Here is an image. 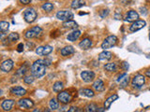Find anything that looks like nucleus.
<instances>
[{"label":"nucleus","mask_w":150,"mask_h":112,"mask_svg":"<svg viewBox=\"0 0 150 112\" xmlns=\"http://www.w3.org/2000/svg\"><path fill=\"white\" fill-rule=\"evenodd\" d=\"M145 24H146L145 21H144V20H138V21L134 22L132 24L129 26V31L136 32V31H138V30H141L142 28H144L145 26Z\"/></svg>","instance_id":"nucleus-11"},{"label":"nucleus","mask_w":150,"mask_h":112,"mask_svg":"<svg viewBox=\"0 0 150 112\" xmlns=\"http://www.w3.org/2000/svg\"><path fill=\"white\" fill-rule=\"evenodd\" d=\"M46 73V65L44 60H38L31 65V74L33 77L40 78L43 77Z\"/></svg>","instance_id":"nucleus-1"},{"label":"nucleus","mask_w":150,"mask_h":112,"mask_svg":"<svg viewBox=\"0 0 150 112\" xmlns=\"http://www.w3.org/2000/svg\"><path fill=\"white\" fill-rule=\"evenodd\" d=\"M86 112H103L104 111V108H101V107L100 108L95 103H90V104H88L86 106Z\"/></svg>","instance_id":"nucleus-16"},{"label":"nucleus","mask_w":150,"mask_h":112,"mask_svg":"<svg viewBox=\"0 0 150 112\" xmlns=\"http://www.w3.org/2000/svg\"><path fill=\"white\" fill-rule=\"evenodd\" d=\"M77 108H78V107L71 106V107H69V110H67V111H66V112H76Z\"/></svg>","instance_id":"nucleus-38"},{"label":"nucleus","mask_w":150,"mask_h":112,"mask_svg":"<svg viewBox=\"0 0 150 112\" xmlns=\"http://www.w3.org/2000/svg\"><path fill=\"white\" fill-rule=\"evenodd\" d=\"M57 99H58V101H60V103H62V104H68V103H69L70 100H71V96H70L69 92L64 91V92H61L60 93H58Z\"/></svg>","instance_id":"nucleus-10"},{"label":"nucleus","mask_w":150,"mask_h":112,"mask_svg":"<svg viewBox=\"0 0 150 112\" xmlns=\"http://www.w3.org/2000/svg\"><path fill=\"white\" fill-rule=\"evenodd\" d=\"M112 52L108 50H103L102 52H100L98 54V61H100V62H106V61H109L111 58H112Z\"/></svg>","instance_id":"nucleus-18"},{"label":"nucleus","mask_w":150,"mask_h":112,"mask_svg":"<svg viewBox=\"0 0 150 112\" xmlns=\"http://www.w3.org/2000/svg\"><path fill=\"white\" fill-rule=\"evenodd\" d=\"M86 5V2L84 1H81V0H75V1H72L71 2V8H81V7H83V6H84Z\"/></svg>","instance_id":"nucleus-30"},{"label":"nucleus","mask_w":150,"mask_h":112,"mask_svg":"<svg viewBox=\"0 0 150 112\" xmlns=\"http://www.w3.org/2000/svg\"><path fill=\"white\" fill-rule=\"evenodd\" d=\"M42 32V29L40 27V26H34L30 28V29H28L25 33V38H34V37H38Z\"/></svg>","instance_id":"nucleus-4"},{"label":"nucleus","mask_w":150,"mask_h":112,"mask_svg":"<svg viewBox=\"0 0 150 112\" xmlns=\"http://www.w3.org/2000/svg\"><path fill=\"white\" fill-rule=\"evenodd\" d=\"M145 83V78L144 76L141 74L136 75V76L132 78V81H131V85L135 89H141Z\"/></svg>","instance_id":"nucleus-5"},{"label":"nucleus","mask_w":150,"mask_h":112,"mask_svg":"<svg viewBox=\"0 0 150 112\" xmlns=\"http://www.w3.org/2000/svg\"><path fill=\"white\" fill-rule=\"evenodd\" d=\"M18 106L23 109H28L34 106V102H33L29 98H23V99L18 101Z\"/></svg>","instance_id":"nucleus-8"},{"label":"nucleus","mask_w":150,"mask_h":112,"mask_svg":"<svg viewBox=\"0 0 150 112\" xmlns=\"http://www.w3.org/2000/svg\"><path fill=\"white\" fill-rule=\"evenodd\" d=\"M93 89L97 92H102L104 90V83L101 80V79H97V80L94 81L93 85H92Z\"/></svg>","instance_id":"nucleus-20"},{"label":"nucleus","mask_w":150,"mask_h":112,"mask_svg":"<svg viewBox=\"0 0 150 112\" xmlns=\"http://www.w3.org/2000/svg\"><path fill=\"white\" fill-rule=\"evenodd\" d=\"M49 106H50V108L52 110H55L58 108L59 106V103L58 101L55 99V98H53V99H51L50 102H49Z\"/></svg>","instance_id":"nucleus-31"},{"label":"nucleus","mask_w":150,"mask_h":112,"mask_svg":"<svg viewBox=\"0 0 150 112\" xmlns=\"http://www.w3.org/2000/svg\"><path fill=\"white\" fill-rule=\"evenodd\" d=\"M23 81H25V83H26V84H31L33 81H34V77L32 76H25V78H23Z\"/></svg>","instance_id":"nucleus-34"},{"label":"nucleus","mask_w":150,"mask_h":112,"mask_svg":"<svg viewBox=\"0 0 150 112\" xmlns=\"http://www.w3.org/2000/svg\"><path fill=\"white\" fill-rule=\"evenodd\" d=\"M18 39H19V35L17 33H11V34L7 36V40H8L9 42L17 41Z\"/></svg>","instance_id":"nucleus-32"},{"label":"nucleus","mask_w":150,"mask_h":112,"mask_svg":"<svg viewBox=\"0 0 150 112\" xmlns=\"http://www.w3.org/2000/svg\"><path fill=\"white\" fill-rule=\"evenodd\" d=\"M148 58H149V59H150V55H148Z\"/></svg>","instance_id":"nucleus-43"},{"label":"nucleus","mask_w":150,"mask_h":112,"mask_svg":"<svg viewBox=\"0 0 150 112\" xmlns=\"http://www.w3.org/2000/svg\"><path fill=\"white\" fill-rule=\"evenodd\" d=\"M12 68H13V61L11 60V59L5 60L4 62H2L1 66H0V69H1V71L6 72V73L9 72Z\"/></svg>","instance_id":"nucleus-12"},{"label":"nucleus","mask_w":150,"mask_h":112,"mask_svg":"<svg viewBox=\"0 0 150 112\" xmlns=\"http://www.w3.org/2000/svg\"><path fill=\"white\" fill-rule=\"evenodd\" d=\"M117 98H118V95H117V94H112L110 97H108L107 99L105 100V102H104V108H109L112 103L115 102Z\"/></svg>","instance_id":"nucleus-23"},{"label":"nucleus","mask_w":150,"mask_h":112,"mask_svg":"<svg viewBox=\"0 0 150 112\" xmlns=\"http://www.w3.org/2000/svg\"><path fill=\"white\" fill-rule=\"evenodd\" d=\"M81 78L84 82H91L95 78V73L90 70H84L81 73Z\"/></svg>","instance_id":"nucleus-9"},{"label":"nucleus","mask_w":150,"mask_h":112,"mask_svg":"<svg viewBox=\"0 0 150 112\" xmlns=\"http://www.w3.org/2000/svg\"><path fill=\"white\" fill-rule=\"evenodd\" d=\"M27 71V67H26V64H23L22 66L17 70L16 72V76L19 77V78H22L23 75H25Z\"/></svg>","instance_id":"nucleus-29"},{"label":"nucleus","mask_w":150,"mask_h":112,"mask_svg":"<svg viewBox=\"0 0 150 112\" xmlns=\"http://www.w3.org/2000/svg\"><path fill=\"white\" fill-rule=\"evenodd\" d=\"M41 8L43 10L47 11V12H50L54 9V4L53 3H50V2H45L44 4H42Z\"/></svg>","instance_id":"nucleus-28"},{"label":"nucleus","mask_w":150,"mask_h":112,"mask_svg":"<svg viewBox=\"0 0 150 112\" xmlns=\"http://www.w3.org/2000/svg\"><path fill=\"white\" fill-rule=\"evenodd\" d=\"M129 76L126 73L123 74V75H121V76L118 78V79H117V82L120 83V87L121 88H125L129 84Z\"/></svg>","instance_id":"nucleus-19"},{"label":"nucleus","mask_w":150,"mask_h":112,"mask_svg":"<svg viewBox=\"0 0 150 112\" xmlns=\"http://www.w3.org/2000/svg\"><path fill=\"white\" fill-rule=\"evenodd\" d=\"M93 44V42L91 40V38H89V37H86V38H83L81 42L79 43V47L81 48L82 50H86L88 49L91 48V46Z\"/></svg>","instance_id":"nucleus-15"},{"label":"nucleus","mask_w":150,"mask_h":112,"mask_svg":"<svg viewBox=\"0 0 150 112\" xmlns=\"http://www.w3.org/2000/svg\"><path fill=\"white\" fill-rule=\"evenodd\" d=\"M33 112H40V110L37 108V109H35V110H34V111H33Z\"/></svg>","instance_id":"nucleus-42"},{"label":"nucleus","mask_w":150,"mask_h":112,"mask_svg":"<svg viewBox=\"0 0 150 112\" xmlns=\"http://www.w3.org/2000/svg\"><path fill=\"white\" fill-rule=\"evenodd\" d=\"M61 55L62 56H69L70 54H73L75 52V49L72 46H66L61 50Z\"/></svg>","instance_id":"nucleus-22"},{"label":"nucleus","mask_w":150,"mask_h":112,"mask_svg":"<svg viewBox=\"0 0 150 112\" xmlns=\"http://www.w3.org/2000/svg\"><path fill=\"white\" fill-rule=\"evenodd\" d=\"M8 26H9V23H8V22H4V21H2L1 22H0V30H1L2 34H4V32L8 31Z\"/></svg>","instance_id":"nucleus-33"},{"label":"nucleus","mask_w":150,"mask_h":112,"mask_svg":"<svg viewBox=\"0 0 150 112\" xmlns=\"http://www.w3.org/2000/svg\"><path fill=\"white\" fill-rule=\"evenodd\" d=\"M108 14H109V10L108 9H104V10H102V11H100V16L102 17V18H104V17H106Z\"/></svg>","instance_id":"nucleus-35"},{"label":"nucleus","mask_w":150,"mask_h":112,"mask_svg":"<svg viewBox=\"0 0 150 112\" xmlns=\"http://www.w3.org/2000/svg\"><path fill=\"white\" fill-rule=\"evenodd\" d=\"M53 47L50 45L46 46H40L36 49V53L38 55H48L53 51Z\"/></svg>","instance_id":"nucleus-7"},{"label":"nucleus","mask_w":150,"mask_h":112,"mask_svg":"<svg viewBox=\"0 0 150 112\" xmlns=\"http://www.w3.org/2000/svg\"><path fill=\"white\" fill-rule=\"evenodd\" d=\"M79 92H80V94L86 96V97H93L95 95V93H94V92L91 89H81Z\"/></svg>","instance_id":"nucleus-25"},{"label":"nucleus","mask_w":150,"mask_h":112,"mask_svg":"<svg viewBox=\"0 0 150 112\" xmlns=\"http://www.w3.org/2000/svg\"><path fill=\"white\" fill-rule=\"evenodd\" d=\"M139 20V14L137 11H135V10H129L128 13H127V16L125 18V21L126 22H136V21H138Z\"/></svg>","instance_id":"nucleus-13"},{"label":"nucleus","mask_w":150,"mask_h":112,"mask_svg":"<svg viewBox=\"0 0 150 112\" xmlns=\"http://www.w3.org/2000/svg\"><path fill=\"white\" fill-rule=\"evenodd\" d=\"M51 110H52L51 108H46V107H45V108L43 109V112H52Z\"/></svg>","instance_id":"nucleus-41"},{"label":"nucleus","mask_w":150,"mask_h":112,"mask_svg":"<svg viewBox=\"0 0 150 112\" xmlns=\"http://www.w3.org/2000/svg\"><path fill=\"white\" fill-rule=\"evenodd\" d=\"M149 38H150V34H149Z\"/></svg>","instance_id":"nucleus-44"},{"label":"nucleus","mask_w":150,"mask_h":112,"mask_svg":"<svg viewBox=\"0 0 150 112\" xmlns=\"http://www.w3.org/2000/svg\"><path fill=\"white\" fill-rule=\"evenodd\" d=\"M20 3L26 5V4H30L31 1H30V0H20Z\"/></svg>","instance_id":"nucleus-39"},{"label":"nucleus","mask_w":150,"mask_h":112,"mask_svg":"<svg viewBox=\"0 0 150 112\" xmlns=\"http://www.w3.org/2000/svg\"><path fill=\"white\" fill-rule=\"evenodd\" d=\"M63 88H64L63 82H61V81H56V82L54 84V86H53V90H54V92H61V91L63 90Z\"/></svg>","instance_id":"nucleus-27"},{"label":"nucleus","mask_w":150,"mask_h":112,"mask_svg":"<svg viewBox=\"0 0 150 112\" xmlns=\"http://www.w3.org/2000/svg\"><path fill=\"white\" fill-rule=\"evenodd\" d=\"M80 36H81V31H80V30H74V31H72L71 33H69V34L68 35L67 39L69 41L73 42L75 40H77Z\"/></svg>","instance_id":"nucleus-21"},{"label":"nucleus","mask_w":150,"mask_h":112,"mask_svg":"<svg viewBox=\"0 0 150 112\" xmlns=\"http://www.w3.org/2000/svg\"><path fill=\"white\" fill-rule=\"evenodd\" d=\"M62 26L64 28H68V29H75V28L78 26V24H77V22H75L73 20H71V21L64 22Z\"/></svg>","instance_id":"nucleus-24"},{"label":"nucleus","mask_w":150,"mask_h":112,"mask_svg":"<svg viewBox=\"0 0 150 112\" xmlns=\"http://www.w3.org/2000/svg\"><path fill=\"white\" fill-rule=\"evenodd\" d=\"M73 13L69 10H60L56 13V18L60 21L63 22H68V21H71L73 19Z\"/></svg>","instance_id":"nucleus-6"},{"label":"nucleus","mask_w":150,"mask_h":112,"mask_svg":"<svg viewBox=\"0 0 150 112\" xmlns=\"http://www.w3.org/2000/svg\"><path fill=\"white\" fill-rule=\"evenodd\" d=\"M145 76L148 77V78H150V68L146 69V71H145Z\"/></svg>","instance_id":"nucleus-40"},{"label":"nucleus","mask_w":150,"mask_h":112,"mask_svg":"<svg viewBox=\"0 0 150 112\" xmlns=\"http://www.w3.org/2000/svg\"><path fill=\"white\" fill-rule=\"evenodd\" d=\"M104 68L109 72H115L117 69V65L115 63H108L104 65Z\"/></svg>","instance_id":"nucleus-26"},{"label":"nucleus","mask_w":150,"mask_h":112,"mask_svg":"<svg viewBox=\"0 0 150 112\" xmlns=\"http://www.w3.org/2000/svg\"><path fill=\"white\" fill-rule=\"evenodd\" d=\"M38 17V13L33 8H26L25 11H23V19L26 22H35V20Z\"/></svg>","instance_id":"nucleus-3"},{"label":"nucleus","mask_w":150,"mask_h":112,"mask_svg":"<svg viewBox=\"0 0 150 112\" xmlns=\"http://www.w3.org/2000/svg\"><path fill=\"white\" fill-rule=\"evenodd\" d=\"M23 44L20 43V44L18 45V47H17V50L19 51V52H21V51H23Z\"/></svg>","instance_id":"nucleus-37"},{"label":"nucleus","mask_w":150,"mask_h":112,"mask_svg":"<svg viewBox=\"0 0 150 112\" xmlns=\"http://www.w3.org/2000/svg\"><path fill=\"white\" fill-rule=\"evenodd\" d=\"M121 66H122V68H123L124 70H128L129 67V64L127 63V62H123V63L121 64Z\"/></svg>","instance_id":"nucleus-36"},{"label":"nucleus","mask_w":150,"mask_h":112,"mask_svg":"<svg viewBox=\"0 0 150 112\" xmlns=\"http://www.w3.org/2000/svg\"><path fill=\"white\" fill-rule=\"evenodd\" d=\"M14 100L12 99H7V100H4L2 103H1V107H2V109L4 111H9L11 108H12V106L14 105Z\"/></svg>","instance_id":"nucleus-17"},{"label":"nucleus","mask_w":150,"mask_h":112,"mask_svg":"<svg viewBox=\"0 0 150 112\" xmlns=\"http://www.w3.org/2000/svg\"><path fill=\"white\" fill-rule=\"evenodd\" d=\"M11 92L16 96H23L26 94V90L20 86H14L11 89Z\"/></svg>","instance_id":"nucleus-14"},{"label":"nucleus","mask_w":150,"mask_h":112,"mask_svg":"<svg viewBox=\"0 0 150 112\" xmlns=\"http://www.w3.org/2000/svg\"><path fill=\"white\" fill-rule=\"evenodd\" d=\"M117 41H118V38L116 37V36H107L106 38L103 40L102 44H101V49H103L104 50H106L107 49H111L114 46L116 45Z\"/></svg>","instance_id":"nucleus-2"}]
</instances>
